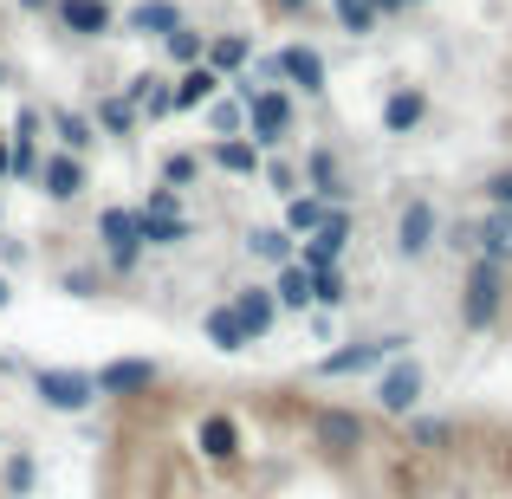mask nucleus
Returning <instances> with one entry per match:
<instances>
[{
    "instance_id": "49",
    "label": "nucleus",
    "mask_w": 512,
    "mask_h": 499,
    "mask_svg": "<svg viewBox=\"0 0 512 499\" xmlns=\"http://www.w3.org/2000/svg\"><path fill=\"white\" fill-rule=\"evenodd\" d=\"M409 7H422V0H402V13H409Z\"/></svg>"
},
{
    "instance_id": "41",
    "label": "nucleus",
    "mask_w": 512,
    "mask_h": 499,
    "mask_svg": "<svg viewBox=\"0 0 512 499\" xmlns=\"http://www.w3.org/2000/svg\"><path fill=\"white\" fill-rule=\"evenodd\" d=\"M480 195H487V208H512V163L480 175Z\"/></svg>"
},
{
    "instance_id": "10",
    "label": "nucleus",
    "mask_w": 512,
    "mask_h": 499,
    "mask_svg": "<svg viewBox=\"0 0 512 499\" xmlns=\"http://www.w3.org/2000/svg\"><path fill=\"white\" fill-rule=\"evenodd\" d=\"M299 182H305V195L331 201V208H350V195H357V182H350L344 156L331 150V143H312V150H305V163H299Z\"/></svg>"
},
{
    "instance_id": "19",
    "label": "nucleus",
    "mask_w": 512,
    "mask_h": 499,
    "mask_svg": "<svg viewBox=\"0 0 512 499\" xmlns=\"http://www.w3.org/2000/svg\"><path fill=\"white\" fill-rule=\"evenodd\" d=\"M39 117H46L52 137H59L52 150H72V156H91V150H98V124H91V117L78 111V104H46Z\"/></svg>"
},
{
    "instance_id": "32",
    "label": "nucleus",
    "mask_w": 512,
    "mask_h": 499,
    "mask_svg": "<svg viewBox=\"0 0 512 499\" xmlns=\"http://www.w3.org/2000/svg\"><path fill=\"white\" fill-rule=\"evenodd\" d=\"M156 46H163V59L175 65V72H188V65H201V52H208V33H201L195 20H182L175 33H163V39H156Z\"/></svg>"
},
{
    "instance_id": "40",
    "label": "nucleus",
    "mask_w": 512,
    "mask_h": 499,
    "mask_svg": "<svg viewBox=\"0 0 512 499\" xmlns=\"http://www.w3.org/2000/svg\"><path fill=\"white\" fill-rule=\"evenodd\" d=\"M441 247H448L454 260H474V221H467V214L461 221H441Z\"/></svg>"
},
{
    "instance_id": "12",
    "label": "nucleus",
    "mask_w": 512,
    "mask_h": 499,
    "mask_svg": "<svg viewBox=\"0 0 512 499\" xmlns=\"http://www.w3.org/2000/svg\"><path fill=\"white\" fill-rule=\"evenodd\" d=\"M441 247V208L428 195H409L396 208V253L402 260H428Z\"/></svg>"
},
{
    "instance_id": "5",
    "label": "nucleus",
    "mask_w": 512,
    "mask_h": 499,
    "mask_svg": "<svg viewBox=\"0 0 512 499\" xmlns=\"http://www.w3.org/2000/svg\"><path fill=\"white\" fill-rule=\"evenodd\" d=\"M312 448L325 461H350V454L370 448V415L363 409H344V402H318L312 409Z\"/></svg>"
},
{
    "instance_id": "25",
    "label": "nucleus",
    "mask_w": 512,
    "mask_h": 499,
    "mask_svg": "<svg viewBox=\"0 0 512 499\" xmlns=\"http://www.w3.org/2000/svg\"><path fill=\"white\" fill-rule=\"evenodd\" d=\"M240 247H247V260H260V266H292V253H299V240L286 234V227L279 221H260V227H247V240H240Z\"/></svg>"
},
{
    "instance_id": "27",
    "label": "nucleus",
    "mask_w": 512,
    "mask_h": 499,
    "mask_svg": "<svg viewBox=\"0 0 512 499\" xmlns=\"http://www.w3.org/2000/svg\"><path fill=\"white\" fill-rule=\"evenodd\" d=\"M474 253L493 266H512V208H487L474 221Z\"/></svg>"
},
{
    "instance_id": "45",
    "label": "nucleus",
    "mask_w": 512,
    "mask_h": 499,
    "mask_svg": "<svg viewBox=\"0 0 512 499\" xmlns=\"http://www.w3.org/2000/svg\"><path fill=\"white\" fill-rule=\"evenodd\" d=\"M370 7H376V20H396V13H402V0H370Z\"/></svg>"
},
{
    "instance_id": "2",
    "label": "nucleus",
    "mask_w": 512,
    "mask_h": 499,
    "mask_svg": "<svg viewBox=\"0 0 512 499\" xmlns=\"http://www.w3.org/2000/svg\"><path fill=\"white\" fill-rule=\"evenodd\" d=\"M137 208V240H143V253H175V247H188L195 240V214L182 208V188H169V182H156L143 201H130Z\"/></svg>"
},
{
    "instance_id": "24",
    "label": "nucleus",
    "mask_w": 512,
    "mask_h": 499,
    "mask_svg": "<svg viewBox=\"0 0 512 499\" xmlns=\"http://www.w3.org/2000/svg\"><path fill=\"white\" fill-rule=\"evenodd\" d=\"M266 156L253 150V137H214L208 143V169H221V175H234V182H253L260 175Z\"/></svg>"
},
{
    "instance_id": "21",
    "label": "nucleus",
    "mask_w": 512,
    "mask_h": 499,
    "mask_svg": "<svg viewBox=\"0 0 512 499\" xmlns=\"http://www.w3.org/2000/svg\"><path fill=\"white\" fill-rule=\"evenodd\" d=\"M39 124H46V117H39V104H20V117H13V130H7V143H13V182H33L39 175Z\"/></svg>"
},
{
    "instance_id": "51",
    "label": "nucleus",
    "mask_w": 512,
    "mask_h": 499,
    "mask_svg": "<svg viewBox=\"0 0 512 499\" xmlns=\"http://www.w3.org/2000/svg\"><path fill=\"white\" fill-rule=\"evenodd\" d=\"M0 448H7V441H0Z\"/></svg>"
},
{
    "instance_id": "28",
    "label": "nucleus",
    "mask_w": 512,
    "mask_h": 499,
    "mask_svg": "<svg viewBox=\"0 0 512 499\" xmlns=\"http://www.w3.org/2000/svg\"><path fill=\"white\" fill-rule=\"evenodd\" d=\"M201 337H208L221 357H240V350H247V331H240V318H234V305H227V299H214L208 312H201Z\"/></svg>"
},
{
    "instance_id": "48",
    "label": "nucleus",
    "mask_w": 512,
    "mask_h": 499,
    "mask_svg": "<svg viewBox=\"0 0 512 499\" xmlns=\"http://www.w3.org/2000/svg\"><path fill=\"white\" fill-rule=\"evenodd\" d=\"M7 78H13V72H7V59H0V91H7Z\"/></svg>"
},
{
    "instance_id": "15",
    "label": "nucleus",
    "mask_w": 512,
    "mask_h": 499,
    "mask_svg": "<svg viewBox=\"0 0 512 499\" xmlns=\"http://www.w3.org/2000/svg\"><path fill=\"white\" fill-rule=\"evenodd\" d=\"M52 26H59L65 39H111L117 7L111 0H52Z\"/></svg>"
},
{
    "instance_id": "7",
    "label": "nucleus",
    "mask_w": 512,
    "mask_h": 499,
    "mask_svg": "<svg viewBox=\"0 0 512 499\" xmlns=\"http://www.w3.org/2000/svg\"><path fill=\"white\" fill-rule=\"evenodd\" d=\"M33 396L46 402L52 415L98 409V383H91V370H59V363H39V370H33Z\"/></svg>"
},
{
    "instance_id": "8",
    "label": "nucleus",
    "mask_w": 512,
    "mask_h": 499,
    "mask_svg": "<svg viewBox=\"0 0 512 499\" xmlns=\"http://www.w3.org/2000/svg\"><path fill=\"white\" fill-rule=\"evenodd\" d=\"M91 383H98V402H137L163 383V363L156 357H111L91 370Z\"/></svg>"
},
{
    "instance_id": "38",
    "label": "nucleus",
    "mask_w": 512,
    "mask_h": 499,
    "mask_svg": "<svg viewBox=\"0 0 512 499\" xmlns=\"http://www.w3.org/2000/svg\"><path fill=\"white\" fill-rule=\"evenodd\" d=\"M260 175H266V188H273V195H299V163H292V156H266Z\"/></svg>"
},
{
    "instance_id": "1",
    "label": "nucleus",
    "mask_w": 512,
    "mask_h": 499,
    "mask_svg": "<svg viewBox=\"0 0 512 499\" xmlns=\"http://www.w3.org/2000/svg\"><path fill=\"white\" fill-rule=\"evenodd\" d=\"M512 305V266H493V260H467L461 266V299H454V318L461 331H493Z\"/></svg>"
},
{
    "instance_id": "14",
    "label": "nucleus",
    "mask_w": 512,
    "mask_h": 499,
    "mask_svg": "<svg viewBox=\"0 0 512 499\" xmlns=\"http://www.w3.org/2000/svg\"><path fill=\"white\" fill-rule=\"evenodd\" d=\"M240 448H247V435H240V422H234L227 409H201V415H195V454H201V461L234 467Z\"/></svg>"
},
{
    "instance_id": "3",
    "label": "nucleus",
    "mask_w": 512,
    "mask_h": 499,
    "mask_svg": "<svg viewBox=\"0 0 512 499\" xmlns=\"http://www.w3.org/2000/svg\"><path fill=\"white\" fill-rule=\"evenodd\" d=\"M98 253H104V273L111 279H130L150 260L143 240H137V208H130V201H104L98 208Z\"/></svg>"
},
{
    "instance_id": "23",
    "label": "nucleus",
    "mask_w": 512,
    "mask_h": 499,
    "mask_svg": "<svg viewBox=\"0 0 512 499\" xmlns=\"http://www.w3.org/2000/svg\"><path fill=\"white\" fill-rule=\"evenodd\" d=\"M169 91H175V111H201V104H214L227 91V78L214 65H188V72L169 78Z\"/></svg>"
},
{
    "instance_id": "31",
    "label": "nucleus",
    "mask_w": 512,
    "mask_h": 499,
    "mask_svg": "<svg viewBox=\"0 0 512 499\" xmlns=\"http://www.w3.org/2000/svg\"><path fill=\"white\" fill-rule=\"evenodd\" d=\"M325 214H331V201H318V195H286V214H279V227H286L292 240H305V234H318L325 227Z\"/></svg>"
},
{
    "instance_id": "36",
    "label": "nucleus",
    "mask_w": 512,
    "mask_h": 499,
    "mask_svg": "<svg viewBox=\"0 0 512 499\" xmlns=\"http://www.w3.org/2000/svg\"><path fill=\"white\" fill-rule=\"evenodd\" d=\"M201 111H208V130H214V137H240V130H247V117H240V98H234V91H221V98L201 104Z\"/></svg>"
},
{
    "instance_id": "50",
    "label": "nucleus",
    "mask_w": 512,
    "mask_h": 499,
    "mask_svg": "<svg viewBox=\"0 0 512 499\" xmlns=\"http://www.w3.org/2000/svg\"><path fill=\"white\" fill-rule=\"evenodd\" d=\"M0 221H7V208H0Z\"/></svg>"
},
{
    "instance_id": "47",
    "label": "nucleus",
    "mask_w": 512,
    "mask_h": 499,
    "mask_svg": "<svg viewBox=\"0 0 512 499\" xmlns=\"http://www.w3.org/2000/svg\"><path fill=\"white\" fill-rule=\"evenodd\" d=\"M13 305V279H7V266H0V312Z\"/></svg>"
},
{
    "instance_id": "37",
    "label": "nucleus",
    "mask_w": 512,
    "mask_h": 499,
    "mask_svg": "<svg viewBox=\"0 0 512 499\" xmlns=\"http://www.w3.org/2000/svg\"><path fill=\"white\" fill-rule=\"evenodd\" d=\"M344 299H350V286H344V266H338V273H312V312H338Z\"/></svg>"
},
{
    "instance_id": "11",
    "label": "nucleus",
    "mask_w": 512,
    "mask_h": 499,
    "mask_svg": "<svg viewBox=\"0 0 512 499\" xmlns=\"http://www.w3.org/2000/svg\"><path fill=\"white\" fill-rule=\"evenodd\" d=\"M33 188L52 201V208H72V201H85V188H91V169H85V156H72V150H46V156H39V175H33Z\"/></svg>"
},
{
    "instance_id": "17",
    "label": "nucleus",
    "mask_w": 512,
    "mask_h": 499,
    "mask_svg": "<svg viewBox=\"0 0 512 499\" xmlns=\"http://www.w3.org/2000/svg\"><path fill=\"white\" fill-rule=\"evenodd\" d=\"M376 124H383V137H415V130L428 124V91L422 85H389Z\"/></svg>"
},
{
    "instance_id": "43",
    "label": "nucleus",
    "mask_w": 512,
    "mask_h": 499,
    "mask_svg": "<svg viewBox=\"0 0 512 499\" xmlns=\"http://www.w3.org/2000/svg\"><path fill=\"white\" fill-rule=\"evenodd\" d=\"M0 266H26V240L20 234H0Z\"/></svg>"
},
{
    "instance_id": "35",
    "label": "nucleus",
    "mask_w": 512,
    "mask_h": 499,
    "mask_svg": "<svg viewBox=\"0 0 512 499\" xmlns=\"http://www.w3.org/2000/svg\"><path fill=\"white\" fill-rule=\"evenodd\" d=\"M104 286H111V273H104V266H65V273H59V292H65V299H98Z\"/></svg>"
},
{
    "instance_id": "6",
    "label": "nucleus",
    "mask_w": 512,
    "mask_h": 499,
    "mask_svg": "<svg viewBox=\"0 0 512 499\" xmlns=\"http://www.w3.org/2000/svg\"><path fill=\"white\" fill-rule=\"evenodd\" d=\"M422 396H428V370L402 350V357H389L383 370H376V409L383 415H396V422H409L415 409H422Z\"/></svg>"
},
{
    "instance_id": "46",
    "label": "nucleus",
    "mask_w": 512,
    "mask_h": 499,
    "mask_svg": "<svg viewBox=\"0 0 512 499\" xmlns=\"http://www.w3.org/2000/svg\"><path fill=\"white\" fill-rule=\"evenodd\" d=\"M13 7H20V13H33V20H39V13H52V0H13Z\"/></svg>"
},
{
    "instance_id": "34",
    "label": "nucleus",
    "mask_w": 512,
    "mask_h": 499,
    "mask_svg": "<svg viewBox=\"0 0 512 499\" xmlns=\"http://www.w3.org/2000/svg\"><path fill=\"white\" fill-rule=\"evenodd\" d=\"M331 20H338L350 39H376V33H383V20H376L370 0H331Z\"/></svg>"
},
{
    "instance_id": "22",
    "label": "nucleus",
    "mask_w": 512,
    "mask_h": 499,
    "mask_svg": "<svg viewBox=\"0 0 512 499\" xmlns=\"http://www.w3.org/2000/svg\"><path fill=\"white\" fill-rule=\"evenodd\" d=\"M91 124H98V137H111V143H130V137H137V104H130L124 98V91H98V98H91Z\"/></svg>"
},
{
    "instance_id": "13",
    "label": "nucleus",
    "mask_w": 512,
    "mask_h": 499,
    "mask_svg": "<svg viewBox=\"0 0 512 499\" xmlns=\"http://www.w3.org/2000/svg\"><path fill=\"white\" fill-rule=\"evenodd\" d=\"M279 78H286V91H305V98H325L331 91V65H325V52H318L312 39L279 46Z\"/></svg>"
},
{
    "instance_id": "33",
    "label": "nucleus",
    "mask_w": 512,
    "mask_h": 499,
    "mask_svg": "<svg viewBox=\"0 0 512 499\" xmlns=\"http://www.w3.org/2000/svg\"><path fill=\"white\" fill-rule=\"evenodd\" d=\"M273 299H279V312H312V273H305L299 260L279 266L273 273Z\"/></svg>"
},
{
    "instance_id": "42",
    "label": "nucleus",
    "mask_w": 512,
    "mask_h": 499,
    "mask_svg": "<svg viewBox=\"0 0 512 499\" xmlns=\"http://www.w3.org/2000/svg\"><path fill=\"white\" fill-rule=\"evenodd\" d=\"M266 7H273L279 20H312V13H318V0H266Z\"/></svg>"
},
{
    "instance_id": "39",
    "label": "nucleus",
    "mask_w": 512,
    "mask_h": 499,
    "mask_svg": "<svg viewBox=\"0 0 512 499\" xmlns=\"http://www.w3.org/2000/svg\"><path fill=\"white\" fill-rule=\"evenodd\" d=\"M195 175H201V150H169L163 156V182L169 188H188Z\"/></svg>"
},
{
    "instance_id": "44",
    "label": "nucleus",
    "mask_w": 512,
    "mask_h": 499,
    "mask_svg": "<svg viewBox=\"0 0 512 499\" xmlns=\"http://www.w3.org/2000/svg\"><path fill=\"white\" fill-rule=\"evenodd\" d=\"M13 182V143H7V130H0V188Z\"/></svg>"
},
{
    "instance_id": "26",
    "label": "nucleus",
    "mask_w": 512,
    "mask_h": 499,
    "mask_svg": "<svg viewBox=\"0 0 512 499\" xmlns=\"http://www.w3.org/2000/svg\"><path fill=\"white\" fill-rule=\"evenodd\" d=\"M182 20H188V13L175 7V0H137V7H130L117 26H124V33H137V39H163V33H175Z\"/></svg>"
},
{
    "instance_id": "30",
    "label": "nucleus",
    "mask_w": 512,
    "mask_h": 499,
    "mask_svg": "<svg viewBox=\"0 0 512 499\" xmlns=\"http://www.w3.org/2000/svg\"><path fill=\"white\" fill-rule=\"evenodd\" d=\"M247 59H253V33H208L201 65H214L221 78H234V72H247Z\"/></svg>"
},
{
    "instance_id": "20",
    "label": "nucleus",
    "mask_w": 512,
    "mask_h": 499,
    "mask_svg": "<svg viewBox=\"0 0 512 499\" xmlns=\"http://www.w3.org/2000/svg\"><path fill=\"white\" fill-rule=\"evenodd\" d=\"M454 441H461V422H454V415H422L415 409L409 422H402V448L409 454H448Z\"/></svg>"
},
{
    "instance_id": "29",
    "label": "nucleus",
    "mask_w": 512,
    "mask_h": 499,
    "mask_svg": "<svg viewBox=\"0 0 512 499\" xmlns=\"http://www.w3.org/2000/svg\"><path fill=\"white\" fill-rule=\"evenodd\" d=\"M33 487H39V454L33 448H0V493L33 499Z\"/></svg>"
},
{
    "instance_id": "4",
    "label": "nucleus",
    "mask_w": 512,
    "mask_h": 499,
    "mask_svg": "<svg viewBox=\"0 0 512 499\" xmlns=\"http://www.w3.org/2000/svg\"><path fill=\"white\" fill-rule=\"evenodd\" d=\"M415 337H402V331H383V337H350L344 350H331V357H318L312 363V376H325V383H344V376H376L389 357H402Z\"/></svg>"
},
{
    "instance_id": "9",
    "label": "nucleus",
    "mask_w": 512,
    "mask_h": 499,
    "mask_svg": "<svg viewBox=\"0 0 512 499\" xmlns=\"http://www.w3.org/2000/svg\"><path fill=\"white\" fill-rule=\"evenodd\" d=\"M350 234H357V214H350V208H331L325 227H318V234H305L292 260H299L305 273H338L344 253H350Z\"/></svg>"
},
{
    "instance_id": "18",
    "label": "nucleus",
    "mask_w": 512,
    "mask_h": 499,
    "mask_svg": "<svg viewBox=\"0 0 512 499\" xmlns=\"http://www.w3.org/2000/svg\"><path fill=\"white\" fill-rule=\"evenodd\" d=\"M117 91L137 104V124H163V117H175V91H169L163 72H137V78H124Z\"/></svg>"
},
{
    "instance_id": "16",
    "label": "nucleus",
    "mask_w": 512,
    "mask_h": 499,
    "mask_svg": "<svg viewBox=\"0 0 512 499\" xmlns=\"http://www.w3.org/2000/svg\"><path fill=\"white\" fill-rule=\"evenodd\" d=\"M227 305H234V318H240V331H247V344H266L279 325V299H273V286H260V279H247L240 292H227Z\"/></svg>"
}]
</instances>
